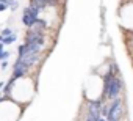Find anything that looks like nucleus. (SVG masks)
I'll return each instance as SVG.
<instances>
[{"label":"nucleus","instance_id":"1","mask_svg":"<svg viewBox=\"0 0 133 121\" xmlns=\"http://www.w3.org/2000/svg\"><path fill=\"white\" fill-rule=\"evenodd\" d=\"M5 94L6 98H10L11 101L21 104H28L35 94V85L31 79H27L25 76L17 77V79H11L10 83L5 87Z\"/></svg>","mask_w":133,"mask_h":121},{"label":"nucleus","instance_id":"2","mask_svg":"<svg viewBox=\"0 0 133 121\" xmlns=\"http://www.w3.org/2000/svg\"><path fill=\"white\" fill-rule=\"evenodd\" d=\"M22 115V108L17 102L0 98V121H17Z\"/></svg>","mask_w":133,"mask_h":121},{"label":"nucleus","instance_id":"3","mask_svg":"<svg viewBox=\"0 0 133 121\" xmlns=\"http://www.w3.org/2000/svg\"><path fill=\"white\" fill-rule=\"evenodd\" d=\"M52 3H55V0H31V7H36L38 10L44 8V7H49Z\"/></svg>","mask_w":133,"mask_h":121},{"label":"nucleus","instance_id":"4","mask_svg":"<svg viewBox=\"0 0 133 121\" xmlns=\"http://www.w3.org/2000/svg\"><path fill=\"white\" fill-rule=\"evenodd\" d=\"M14 41H16V35L13 33V35H10V36H6V38L2 39V44H11V43H14Z\"/></svg>","mask_w":133,"mask_h":121},{"label":"nucleus","instance_id":"5","mask_svg":"<svg viewBox=\"0 0 133 121\" xmlns=\"http://www.w3.org/2000/svg\"><path fill=\"white\" fill-rule=\"evenodd\" d=\"M6 8H8V7H6L5 3H0V11H5Z\"/></svg>","mask_w":133,"mask_h":121}]
</instances>
